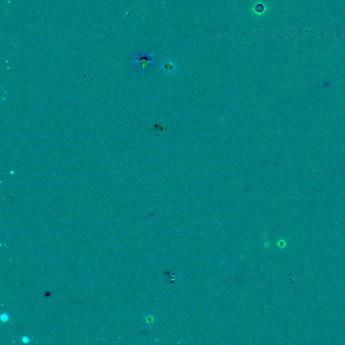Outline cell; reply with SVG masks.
<instances>
[{"label": "cell", "instance_id": "6da1fadb", "mask_svg": "<svg viewBox=\"0 0 345 345\" xmlns=\"http://www.w3.org/2000/svg\"><path fill=\"white\" fill-rule=\"evenodd\" d=\"M7 318H8V317H7V315H6V314H3V315L2 316V321H7Z\"/></svg>", "mask_w": 345, "mask_h": 345}, {"label": "cell", "instance_id": "7a4b0ae2", "mask_svg": "<svg viewBox=\"0 0 345 345\" xmlns=\"http://www.w3.org/2000/svg\"><path fill=\"white\" fill-rule=\"evenodd\" d=\"M28 340H29V339H28V338H26H26H23V340H23V341H24V342H25V343H27V342H28Z\"/></svg>", "mask_w": 345, "mask_h": 345}]
</instances>
